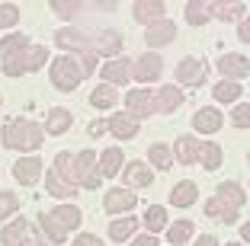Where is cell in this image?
I'll list each match as a JSON object with an SVG mask.
<instances>
[{"instance_id":"obj_39","label":"cell","mask_w":250,"mask_h":246,"mask_svg":"<svg viewBox=\"0 0 250 246\" xmlns=\"http://www.w3.org/2000/svg\"><path fill=\"white\" fill-rule=\"evenodd\" d=\"M212 13L218 16V19L231 22V19H237V16L244 13V3H212Z\"/></svg>"},{"instance_id":"obj_46","label":"cell","mask_w":250,"mask_h":246,"mask_svg":"<svg viewBox=\"0 0 250 246\" xmlns=\"http://www.w3.org/2000/svg\"><path fill=\"white\" fill-rule=\"evenodd\" d=\"M71 246H106V243H103L100 237H93V233H77Z\"/></svg>"},{"instance_id":"obj_51","label":"cell","mask_w":250,"mask_h":246,"mask_svg":"<svg viewBox=\"0 0 250 246\" xmlns=\"http://www.w3.org/2000/svg\"><path fill=\"white\" fill-rule=\"evenodd\" d=\"M241 240H244V243H250V221L241 227Z\"/></svg>"},{"instance_id":"obj_14","label":"cell","mask_w":250,"mask_h":246,"mask_svg":"<svg viewBox=\"0 0 250 246\" xmlns=\"http://www.w3.org/2000/svg\"><path fill=\"white\" fill-rule=\"evenodd\" d=\"M164 3H157V0H135L132 3V13L138 22H145V26H154V22L164 19Z\"/></svg>"},{"instance_id":"obj_17","label":"cell","mask_w":250,"mask_h":246,"mask_svg":"<svg viewBox=\"0 0 250 246\" xmlns=\"http://www.w3.org/2000/svg\"><path fill=\"white\" fill-rule=\"evenodd\" d=\"M199 147H202V141H199L196 134H180L173 153H177V160L183 163V167H189V163H196V160H199Z\"/></svg>"},{"instance_id":"obj_5","label":"cell","mask_w":250,"mask_h":246,"mask_svg":"<svg viewBox=\"0 0 250 246\" xmlns=\"http://www.w3.org/2000/svg\"><path fill=\"white\" fill-rule=\"evenodd\" d=\"M125 106H128V115L138 122V118H147L157 112V102H154V90H128L125 96Z\"/></svg>"},{"instance_id":"obj_2","label":"cell","mask_w":250,"mask_h":246,"mask_svg":"<svg viewBox=\"0 0 250 246\" xmlns=\"http://www.w3.org/2000/svg\"><path fill=\"white\" fill-rule=\"evenodd\" d=\"M48 77H52L55 90H61V93H71V90L83 80V74H81L77 58H71V55H61V58L52 61V71H48Z\"/></svg>"},{"instance_id":"obj_35","label":"cell","mask_w":250,"mask_h":246,"mask_svg":"<svg viewBox=\"0 0 250 246\" xmlns=\"http://www.w3.org/2000/svg\"><path fill=\"white\" fill-rule=\"evenodd\" d=\"M147 160H151L157 170H170L173 167V153H170L167 144H151L147 147Z\"/></svg>"},{"instance_id":"obj_54","label":"cell","mask_w":250,"mask_h":246,"mask_svg":"<svg viewBox=\"0 0 250 246\" xmlns=\"http://www.w3.org/2000/svg\"><path fill=\"white\" fill-rule=\"evenodd\" d=\"M0 102H3V96H0Z\"/></svg>"},{"instance_id":"obj_11","label":"cell","mask_w":250,"mask_h":246,"mask_svg":"<svg viewBox=\"0 0 250 246\" xmlns=\"http://www.w3.org/2000/svg\"><path fill=\"white\" fill-rule=\"evenodd\" d=\"M154 102H157V112H161V115H170V112H177V109L183 106V90L167 83V87H161L154 93Z\"/></svg>"},{"instance_id":"obj_18","label":"cell","mask_w":250,"mask_h":246,"mask_svg":"<svg viewBox=\"0 0 250 246\" xmlns=\"http://www.w3.org/2000/svg\"><path fill=\"white\" fill-rule=\"evenodd\" d=\"M192 128L202 131V134H215V131L221 128V112H218V109H212V106L199 109L196 115H192Z\"/></svg>"},{"instance_id":"obj_23","label":"cell","mask_w":250,"mask_h":246,"mask_svg":"<svg viewBox=\"0 0 250 246\" xmlns=\"http://www.w3.org/2000/svg\"><path fill=\"white\" fill-rule=\"evenodd\" d=\"M196 182L183 179L173 186V192H170V205H177V208H189V205H196Z\"/></svg>"},{"instance_id":"obj_49","label":"cell","mask_w":250,"mask_h":246,"mask_svg":"<svg viewBox=\"0 0 250 246\" xmlns=\"http://www.w3.org/2000/svg\"><path fill=\"white\" fill-rule=\"evenodd\" d=\"M106 128H109V122H103V118H100V122H93V125H90V134L96 138V134H103Z\"/></svg>"},{"instance_id":"obj_43","label":"cell","mask_w":250,"mask_h":246,"mask_svg":"<svg viewBox=\"0 0 250 246\" xmlns=\"http://www.w3.org/2000/svg\"><path fill=\"white\" fill-rule=\"evenodd\" d=\"M52 13H58V16H74V13H81V3H77V0H52Z\"/></svg>"},{"instance_id":"obj_3","label":"cell","mask_w":250,"mask_h":246,"mask_svg":"<svg viewBox=\"0 0 250 246\" xmlns=\"http://www.w3.org/2000/svg\"><path fill=\"white\" fill-rule=\"evenodd\" d=\"M96 153L93 151H81V153H74V179H77V186L81 189H100V182H103V176L96 173Z\"/></svg>"},{"instance_id":"obj_30","label":"cell","mask_w":250,"mask_h":246,"mask_svg":"<svg viewBox=\"0 0 250 246\" xmlns=\"http://www.w3.org/2000/svg\"><path fill=\"white\" fill-rule=\"evenodd\" d=\"M96 55H119V51H122V36H119V32H100V36H96Z\"/></svg>"},{"instance_id":"obj_26","label":"cell","mask_w":250,"mask_h":246,"mask_svg":"<svg viewBox=\"0 0 250 246\" xmlns=\"http://www.w3.org/2000/svg\"><path fill=\"white\" fill-rule=\"evenodd\" d=\"M215 198H221V202H225V205H231V208H241V205L247 202V195L241 192V186H237L234 179L221 182V186H218V192H215Z\"/></svg>"},{"instance_id":"obj_16","label":"cell","mask_w":250,"mask_h":246,"mask_svg":"<svg viewBox=\"0 0 250 246\" xmlns=\"http://www.w3.org/2000/svg\"><path fill=\"white\" fill-rule=\"evenodd\" d=\"M26 237H32V224L26 221V217H16L13 224H7L3 230H0L3 246H22V243H26Z\"/></svg>"},{"instance_id":"obj_24","label":"cell","mask_w":250,"mask_h":246,"mask_svg":"<svg viewBox=\"0 0 250 246\" xmlns=\"http://www.w3.org/2000/svg\"><path fill=\"white\" fill-rule=\"evenodd\" d=\"M109 131L119 141H132L135 134H138V122H135L132 115H112L109 118Z\"/></svg>"},{"instance_id":"obj_4","label":"cell","mask_w":250,"mask_h":246,"mask_svg":"<svg viewBox=\"0 0 250 246\" xmlns=\"http://www.w3.org/2000/svg\"><path fill=\"white\" fill-rule=\"evenodd\" d=\"M177 80L183 87H202L208 80V64L202 58H183L177 64Z\"/></svg>"},{"instance_id":"obj_22","label":"cell","mask_w":250,"mask_h":246,"mask_svg":"<svg viewBox=\"0 0 250 246\" xmlns=\"http://www.w3.org/2000/svg\"><path fill=\"white\" fill-rule=\"evenodd\" d=\"M45 189H48V195H52V198H74L77 192H81L77 186H71V182L61 179L55 170H48V176H45Z\"/></svg>"},{"instance_id":"obj_38","label":"cell","mask_w":250,"mask_h":246,"mask_svg":"<svg viewBox=\"0 0 250 246\" xmlns=\"http://www.w3.org/2000/svg\"><path fill=\"white\" fill-rule=\"evenodd\" d=\"M189 237H192V221H177V224L167 227V240L173 246H183Z\"/></svg>"},{"instance_id":"obj_10","label":"cell","mask_w":250,"mask_h":246,"mask_svg":"<svg viewBox=\"0 0 250 246\" xmlns=\"http://www.w3.org/2000/svg\"><path fill=\"white\" fill-rule=\"evenodd\" d=\"M122 179H125V186H128V189H145V186H151V182H154V173H151V167H147V163L132 160V163L122 170Z\"/></svg>"},{"instance_id":"obj_47","label":"cell","mask_w":250,"mask_h":246,"mask_svg":"<svg viewBox=\"0 0 250 246\" xmlns=\"http://www.w3.org/2000/svg\"><path fill=\"white\" fill-rule=\"evenodd\" d=\"M132 246H157V237L154 233H141V237L132 240Z\"/></svg>"},{"instance_id":"obj_53","label":"cell","mask_w":250,"mask_h":246,"mask_svg":"<svg viewBox=\"0 0 250 246\" xmlns=\"http://www.w3.org/2000/svg\"><path fill=\"white\" fill-rule=\"evenodd\" d=\"M228 246H244V243H228Z\"/></svg>"},{"instance_id":"obj_37","label":"cell","mask_w":250,"mask_h":246,"mask_svg":"<svg viewBox=\"0 0 250 246\" xmlns=\"http://www.w3.org/2000/svg\"><path fill=\"white\" fill-rule=\"evenodd\" d=\"M39 227L45 230L48 243H55V246H58V243H64V237H67V233L61 230L58 224H55V217H52V214H39Z\"/></svg>"},{"instance_id":"obj_7","label":"cell","mask_w":250,"mask_h":246,"mask_svg":"<svg viewBox=\"0 0 250 246\" xmlns=\"http://www.w3.org/2000/svg\"><path fill=\"white\" fill-rule=\"evenodd\" d=\"M138 205V195L132 189H109L103 198V211L106 214H122V211H132Z\"/></svg>"},{"instance_id":"obj_9","label":"cell","mask_w":250,"mask_h":246,"mask_svg":"<svg viewBox=\"0 0 250 246\" xmlns=\"http://www.w3.org/2000/svg\"><path fill=\"white\" fill-rule=\"evenodd\" d=\"M13 176L16 182H22V186H32V182H39V176H42V160L39 157H20L13 163Z\"/></svg>"},{"instance_id":"obj_50","label":"cell","mask_w":250,"mask_h":246,"mask_svg":"<svg viewBox=\"0 0 250 246\" xmlns=\"http://www.w3.org/2000/svg\"><path fill=\"white\" fill-rule=\"evenodd\" d=\"M192 246H218V240H215L212 233H206V237H199V240H196Z\"/></svg>"},{"instance_id":"obj_52","label":"cell","mask_w":250,"mask_h":246,"mask_svg":"<svg viewBox=\"0 0 250 246\" xmlns=\"http://www.w3.org/2000/svg\"><path fill=\"white\" fill-rule=\"evenodd\" d=\"M26 246H48L45 240H26Z\"/></svg>"},{"instance_id":"obj_8","label":"cell","mask_w":250,"mask_h":246,"mask_svg":"<svg viewBox=\"0 0 250 246\" xmlns=\"http://www.w3.org/2000/svg\"><path fill=\"white\" fill-rule=\"evenodd\" d=\"M100 74H103V83H109V87H122V83L132 80V61H128V58L106 61V64L100 67Z\"/></svg>"},{"instance_id":"obj_41","label":"cell","mask_w":250,"mask_h":246,"mask_svg":"<svg viewBox=\"0 0 250 246\" xmlns=\"http://www.w3.org/2000/svg\"><path fill=\"white\" fill-rule=\"evenodd\" d=\"M45 61H48V48H45V45H32V48H29V58H26L29 71H39Z\"/></svg>"},{"instance_id":"obj_20","label":"cell","mask_w":250,"mask_h":246,"mask_svg":"<svg viewBox=\"0 0 250 246\" xmlns=\"http://www.w3.org/2000/svg\"><path fill=\"white\" fill-rule=\"evenodd\" d=\"M52 217H55V224H58L64 233L67 230H77V227H81V221H83L81 208H74V205H61V208H55Z\"/></svg>"},{"instance_id":"obj_45","label":"cell","mask_w":250,"mask_h":246,"mask_svg":"<svg viewBox=\"0 0 250 246\" xmlns=\"http://www.w3.org/2000/svg\"><path fill=\"white\" fill-rule=\"evenodd\" d=\"M77 64H81V74H83V77H90V74L96 71V51H93V48L83 51L81 58H77Z\"/></svg>"},{"instance_id":"obj_19","label":"cell","mask_w":250,"mask_h":246,"mask_svg":"<svg viewBox=\"0 0 250 246\" xmlns=\"http://www.w3.org/2000/svg\"><path fill=\"white\" fill-rule=\"evenodd\" d=\"M55 42L61 45V48H67V51H90V42H87V36H83L81 29H58L55 32Z\"/></svg>"},{"instance_id":"obj_40","label":"cell","mask_w":250,"mask_h":246,"mask_svg":"<svg viewBox=\"0 0 250 246\" xmlns=\"http://www.w3.org/2000/svg\"><path fill=\"white\" fill-rule=\"evenodd\" d=\"M16 211H20V198L13 192H0V221L3 217H13Z\"/></svg>"},{"instance_id":"obj_36","label":"cell","mask_w":250,"mask_h":246,"mask_svg":"<svg viewBox=\"0 0 250 246\" xmlns=\"http://www.w3.org/2000/svg\"><path fill=\"white\" fill-rule=\"evenodd\" d=\"M145 227L151 233H161L164 227H167V211H164L161 205H151V208L145 211Z\"/></svg>"},{"instance_id":"obj_6","label":"cell","mask_w":250,"mask_h":246,"mask_svg":"<svg viewBox=\"0 0 250 246\" xmlns=\"http://www.w3.org/2000/svg\"><path fill=\"white\" fill-rule=\"evenodd\" d=\"M161 71H164V61H161V55H157V51H147V55H141V58L132 64V77L141 80V83L157 80V77H161Z\"/></svg>"},{"instance_id":"obj_15","label":"cell","mask_w":250,"mask_h":246,"mask_svg":"<svg viewBox=\"0 0 250 246\" xmlns=\"http://www.w3.org/2000/svg\"><path fill=\"white\" fill-rule=\"evenodd\" d=\"M96 173L100 176H106V179H112V176H119L122 173V163H125V153L119 151V147H109V151H103L100 157H96Z\"/></svg>"},{"instance_id":"obj_31","label":"cell","mask_w":250,"mask_h":246,"mask_svg":"<svg viewBox=\"0 0 250 246\" xmlns=\"http://www.w3.org/2000/svg\"><path fill=\"white\" fill-rule=\"evenodd\" d=\"M116 99H119V93L109 87V83H100V87L90 93V106H93V109H112Z\"/></svg>"},{"instance_id":"obj_25","label":"cell","mask_w":250,"mask_h":246,"mask_svg":"<svg viewBox=\"0 0 250 246\" xmlns=\"http://www.w3.org/2000/svg\"><path fill=\"white\" fill-rule=\"evenodd\" d=\"M208 19H212V3L208 0H189L186 3V22L189 26H202Z\"/></svg>"},{"instance_id":"obj_28","label":"cell","mask_w":250,"mask_h":246,"mask_svg":"<svg viewBox=\"0 0 250 246\" xmlns=\"http://www.w3.org/2000/svg\"><path fill=\"white\" fill-rule=\"evenodd\" d=\"M135 230H138V217H119V221L109 224V240L112 243H122V240H128Z\"/></svg>"},{"instance_id":"obj_48","label":"cell","mask_w":250,"mask_h":246,"mask_svg":"<svg viewBox=\"0 0 250 246\" xmlns=\"http://www.w3.org/2000/svg\"><path fill=\"white\" fill-rule=\"evenodd\" d=\"M237 36H241V42H250V16H247V19H241V29H237Z\"/></svg>"},{"instance_id":"obj_27","label":"cell","mask_w":250,"mask_h":246,"mask_svg":"<svg viewBox=\"0 0 250 246\" xmlns=\"http://www.w3.org/2000/svg\"><path fill=\"white\" fill-rule=\"evenodd\" d=\"M71 112H67V109H52V112H48V118H45V131H48V134H64L67 128H71Z\"/></svg>"},{"instance_id":"obj_44","label":"cell","mask_w":250,"mask_h":246,"mask_svg":"<svg viewBox=\"0 0 250 246\" xmlns=\"http://www.w3.org/2000/svg\"><path fill=\"white\" fill-rule=\"evenodd\" d=\"M231 122H234V128H250V106H247V102L234 106V112H231Z\"/></svg>"},{"instance_id":"obj_32","label":"cell","mask_w":250,"mask_h":246,"mask_svg":"<svg viewBox=\"0 0 250 246\" xmlns=\"http://www.w3.org/2000/svg\"><path fill=\"white\" fill-rule=\"evenodd\" d=\"M206 217H218V221H225V224H231L237 217V208H231V205H225L221 198H208L206 202Z\"/></svg>"},{"instance_id":"obj_34","label":"cell","mask_w":250,"mask_h":246,"mask_svg":"<svg viewBox=\"0 0 250 246\" xmlns=\"http://www.w3.org/2000/svg\"><path fill=\"white\" fill-rule=\"evenodd\" d=\"M55 173H58L61 176V179H64V182H71V186H77V179H74V153H67V151H61L58 153V157H55ZM77 189H81V186H77Z\"/></svg>"},{"instance_id":"obj_42","label":"cell","mask_w":250,"mask_h":246,"mask_svg":"<svg viewBox=\"0 0 250 246\" xmlns=\"http://www.w3.org/2000/svg\"><path fill=\"white\" fill-rule=\"evenodd\" d=\"M16 22H20V10H16L13 3H0V26L10 29V26H16Z\"/></svg>"},{"instance_id":"obj_21","label":"cell","mask_w":250,"mask_h":246,"mask_svg":"<svg viewBox=\"0 0 250 246\" xmlns=\"http://www.w3.org/2000/svg\"><path fill=\"white\" fill-rule=\"evenodd\" d=\"M29 51V36H22V32H13L0 42V61L7 58H16V55H26Z\"/></svg>"},{"instance_id":"obj_55","label":"cell","mask_w":250,"mask_h":246,"mask_svg":"<svg viewBox=\"0 0 250 246\" xmlns=\"http://www.w3.org/2000/svg\"><path fill=\"white\" fill-rule=\"evenodd\" d=\"M247 160H250V153H247Z\"/></svg>"},{"instance_id":"obj_29","label":"cell","mask_w":250,"mask_h":246,"mask_svg":"<svg viewBox=\"0 0 250 246\" xmlns=\"http://www.w3.org/2000/svg\"><path fill=\"white\" fill-rule=\"evenodd\" d=\"M199 163H202V170H218L221 167V147L215 144V141H202V147H199Z\"/></svg>"},{"instance_id":"obj_33","label":"cell","mask_w":250,"mask_h":246,"mask_svg":"<svg viewBox=\"0 0 250 246\" xmlns=\"http://www.w3.org/2000/svg\"><path fill=\"white\" fill-rule=\"evenodd\" d=\"M241 83H234V80H221V83H215V90H212V96L218 102H237L241 99Z\"/></svg>"},{"instance_id":"obj_1","label":"cell","mask_w":250,"mask_h":246,"mask_svg":"<svg viewBox=\"0 0 250 246\" xmlns=\"http://www.w3.org/2000/svg\"><path fill=\"white\" fill-rule=\"evenodd\" d=\"M42 138H45V131L29 118L16 115V118H7V125H3V147H13V151H26V153L39 151Z\"/></svg>"},{"instance_id":"obj_12","label":"cell","mask_w":250,"mask_h":246,"mask_svg":"<svg viewBox=\"0 0 250 246\" xmlns=\"http://www.w3.org/2000/svg\"><path fill=\"white\" fill-rule=\"evenodd\" d=\"M177 38V26L170 19H161V22H154V26H147V32H145V42L151 45V48H161V45H170Z\"/></svg>"},{"instance_id":"obj_13","label":"cell","mask_w":250,"mask_h":246,"mask_svg":"<svg viewBox=\"0 0 250 246\" xmlns=\"http://www.w3.org/2000/svg\"><path fill=\"white\" fill-rule=\"evenodd\" d=\"M218 71L225 74L228 80H234V83H237L241 77H247V74H250V61L244 58V55H221V58H218Z\"/></svg>"}]
</instances>
